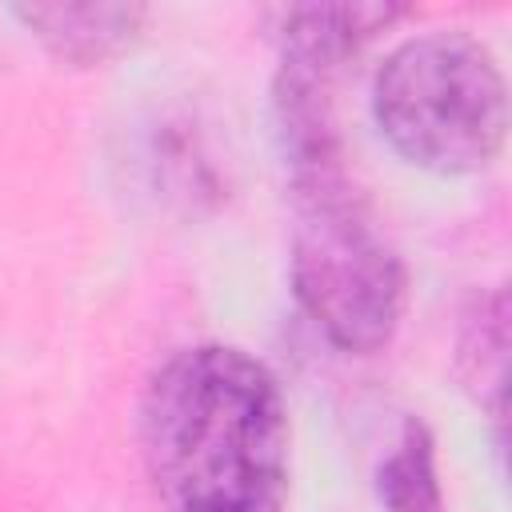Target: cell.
<instances>
[{"mask_svg": "<svg viewBox=\"0 0 512 512\" xmlns=\"http://www.w3.org/2000/svg\"><path fill=\"white\" fill-rule=\"evenodd\" d=\"M288 440L276 376L232 344L168 356L140 400V452L168 512H280Z\"/></svg>", "mask_w": 512, "mask_h": 512, "instance_id": "1", "label": "cell"}, {"mask_svg": "<svg viewBox=\"0 0 512 512\" xmlns=\"http://www.w3.org/2000/svg\"><path fill=\"white\" fill-rule=\"evenodd\" d=\"M292 284L316 328L344 352H376L404 316V264L376 228L340 156L288 164Z\"/></svg>", "mask_w": 512, "mask_h": 512, "instance_id": "2", "label": "cell"}, {"mask_svg": "<svg viewBox=\"0 0 512 512\" xmlns=\"http://www.w3.org/2000/svg\"><path fill=\"white\" fill-rule=\"evenodd\" d=\"M372 112L388 144L428 172H476L508 132V88L492 52L464 32L404 40L376 72Z\"/></svg>", "mask_w": 512, "mask_h": 512, "instance_id": "3", "label": "cell"}, {"mask_svg": "<svg viewBox=\"0 0 512 512\" xmlns=\"http://www.w3.org/2000/svg\"><path fill=\"white\" fill-rule=\"evenodd\" d=\"M16 20L64 64L92 68L128 52L148 20L140 4H20Z\"/></svg>", "mask_w": 512, "mask_h": 512, "instance_id": "4", "label": "cell"}, {"mask_svg": "<svg viewBox=\"0 0 512 512\" xmlns=\"http://www.w3.org/2000/svg\"><path fill=\"white\" fill-rule=\"evenodd\" d=\"M404 8L396 4H304L284 20V60L320 68L336 76L348 56H356L376 32L396 24Z\"/></svg>", "mask_w": 512, "mask_h": 512, "instance_id": "5", "label": "cell"}, {"mask_svg": "<svg viewBox=\"0 0 512 512\" xmlns=\"http://www.w3.org/2000/svg\"><path fill=\"white\" fill-rule=\"evenodd\" d=\"M504 368H508V304L504 292H492L472 304L464 316L460 340H456V372L464 388L492 412V420H504Z\"/></svg>", "mask_w": 512, "mask_h": 512, "instance_id": "6", "label": "cell"}, {"mask_svg": "<svg viewBox=\"0 0 512 512\" xmlns=\"http://www.w3.org/2000/svg\"><path fill=\"white\" fill-rule=\"evenodd\" d=\"M376 492L384 512H440V480H436V448L432 432L408 416L396 448L376 468Z\"/></svg>", "mask_w": 512, "mask_h": 512, "instance_id": "7", "label": "cell"}]
</instances>
